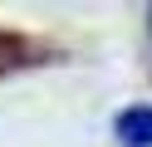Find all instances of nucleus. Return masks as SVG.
I'll use <instances>...</instances> for the list:
<instances>
[{
    "mask_svg": "<svg viewBox=\"0 0 152 147\" xmlns=\"http://www.w3.org/2000/svg\"><path fill=\"white\" fill-rule=\"evenodd\" d=\"M118 142L123 147H152V103H137L118 118Z\"/></svg>",
    "mask_w": 152,
    "mask_h": 147,
    "instance_id": "1",
    "label": "nucleus"
},
{
    "mask_svg": "<svg viewBox=\"0 0 152 147\" xmlns=\"http://www.w3.org/2000/svg\"><path fill=\"white\" fill-rule=\"evenodd\" d=\"M15 59H20V44H10V39H0V69H5V64H15Z\"/></svg>",
    "mask_w": 152,
    "mask_h": 147,
    "instance_id": "2",
    "label": "nucleus"
}]
</instances>
